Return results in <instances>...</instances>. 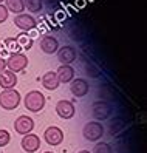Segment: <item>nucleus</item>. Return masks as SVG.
Returning <instances> with one entry per match:
<instances>
[{
	"label": "nucleus",
	"instance_id": "obj_1",
	"mask_svg": "<svg viewBox=\"0 0 147 153\" xmlns=\"http://www.w3.org/2000/svg\"><path fill=\"white\" fill-rule=\"evenodd\" d=\"M23 104H25V108L28 111L39 113L45 107V96H43V93L37 91V90H33V91L26 93V96L23 99Z\"/></svg>",
	"mask_w": 147,
	"mask_h": 153
},
{
	"label": "nucleus",
	"instance_id": "obj_2",
	"mask_svg": "<svg viewBox=\"0 0 147 153\" xmlns=\"http://www.w3.org/2000/svg\"><path fill=\"white\" fill-rule=\"evenodd\" d=\"M20 104V93L16 88H8L0 93V107L3 110H14Z\"/></svg>",
	"mask_w": 147,
	"mask_h": 153
},
{
	"label": "nucleus",
	"instance_id": "obj_3",
	"mask_svg": "<svg viewBox=\"0 0 147 153\" xmlns=\"http://www.w3.org/2000/svg\"><path fill=\"white\" fill-rule=\"evenodd\" d=\"M26 67H28V57L23 53H13L6 59V70L14 73V74L23 71Z\"/></svg>",
	"mask_w": 147,
	"mask_h": 153
},
{
	"label": "nucleus",
	"instance_id": "obj_4",
	"mask_svg": "<svg viewBox=\"0 0 147 153\" xmlns=\"http://www.w3.org/2000/svg\"><path fill=\"white\" fill-rule=\"evenodd\" d=\"M84 138L90 142H96L102 138L104 134V125L98 122V121H90L84 125V130H82Z\"/></svg>",
	"mask_w": 147,
	"mask_h": 153
},
{
	"label": "nucleus",
	"instance_id": "obj_5",
	"mask_svg": "<svg viewBox=\"0 0 147 153\" xmlns=\"http://www.w3.org/2000/svg\"><path fill=\"white\" fill-rule=\"evenodd\" d=\"M113 108L112 105L105 101H96L93 102L91 105V114H93V118L99 122V121H104V119H108V116L112 114Z\"/></svg>",
	"mask_w": 147,
	"mask_h": 153
},
{
	"label": "nucleus",
	"instance_id": "obj_6",
	"mask_svg": "<svg viewBox=\"0 0 147 153\" xmlns=\"http://www.w3.org/2000/svg\"><path fill=\"white\" fill-rule=\"evenodd\" d=\"M34 128V121L33 118H30V116H26V114H22L19 116L16 121H14V130L19 133V134H28L31 133Z\"/></svg>",
	"mask_w": 147,
	"mask_h": 153
},
{
	"label": "nucleus",
	"instance_id": "obj_7",
	"mask_svg": "<svg viewBox=\"0 0 147 153\" xmlns=\"http://www.w3.org/2000/svg\"><path fill=\"white\" fill-rule=\"evenodd\" d=\"M76 57H78V51L71 45H65V47L57 50V59L60 62V65H70L76 60Z\"/></svg>",
	"mask_w": 147,
	"mask_h": 153
},
{
	"label": "nucleus",
	"instance_id": "obj_8",
	"mask_svg": "<svg viewBox=\"0 0 147 153\" xmlns=\"http://www.w3.org/2000/svg\"><path fill=\"white\" fill-rule=\"evenodd\" d=\"M43 139L50 146H59L63 141V131L59 127H56V125H50L43 133Z\"/></svg>",
	"mask_w": 147,
	"mask_h": 153
},
{
	"label": "nucleus",
	"instance_id": "obj_9",
	"mask_svg": "<svg viewBox=\"0 0 147 153\" xmlns=\"http://www.w3.org/2000/svg\"><path fill=\"white\" fill-rule=\"evenodd\" d=\"M20 146L26 153H34V152H37L40 149V138L34 133H28L22 138Z\"/></svg>",
	"mask_w": 147,
	"mask_h": 153
},
{
	"label": "nucleus",
	"instance_id": "obj_10",
	"mask_svg": "<svg viewBox=\"0 0 147 153\" xmlns=\"http://www.w3.org/2000/svg\"><path fill=\"white\" fill-rule=\"evenodd\" d=\"M14 25L17 28L23 30V31H30V30H34L36 26H37V22H36V19L33 16L22 13V14H17L14 17Z\"/></svg>",
	"mask_w": 147,
	"mask_h": 153
},
{
	"label": "nucleus",
	"instance_id": "obj_11",
	"mask_svg": "<svg viewBox=\"0 0 147 153\" xmlns=\"http://www.w3.org/2000/svg\"><path fill=\"white\" fill-rule=\"evenodd\" d=\"M90 90V85L85 79L82 77H76L70 82V91L75 94L76 97H84Z\"/></svg>",
	"mask_w": 147,
	"mask_h": 153
},
{
	"label": "nucleus",
	"instance_id": "obj_12",
	"mask_svg": "<svg viewBox=\"0 0 147 153\" xmlns=\"http://www.w3.org/2000/svg\"><path fill=\"white\" fill-rule=\"evenodd\" d=\"M56 113L62 119H71L76 113V108H75V105H73L71 101H65L63 99V101H59L56 104Z\"/></svg>",
	"mask_w": 147,
	"mask_h": 153
},
{
	"label": "nucleus",
	"instance_id": "obj_13",
	"mask_svg": "<svg viewBox=\"0 0 147 153\" xmlns=\"http://www.w3.org/2000/svg\"><path fill=\"white\" fill-rule=\"evenodd\" d=\"M40 50L45 54H54V53H57V50H59L57 39L53 37V36H45L40 40Z\"/></svg>",
	"mask_w": 147,
	"mask_h": 153
},
{
	"label": "nucleus",
	"instance_id": "obj_14",
	"mask_svg": "<svg viewBox=\"0 0 147 153\" xmlns=\"http://www.w3.org/2000/svg\"><path fill=\"white\" fill-rule=\"evenodd\" d=\"M56 76H57L59 84L71 82V80L75 79V68H73L71 65H60L56 71Z\"/></svg>",
	"mask_w": 147,
	"mask_h": 153
},
{
	"label": "nucleus",
	"instance_id": "obj_15",
	"mask_svg": "<svg viewBox=\"0 0 147 153\" xmlns=\"http://www.w3.org/2000/svg\"><path fill=\"white\" fill-rule=\"evenodd\" d=\"M17 84V77L14 73H11V71H2L0 73V87H2L3 90H8V88H14Z\"/></svg>",
	"mask_w": 147,
	"mask_h": 153
},
{
	"label": "nucleus",
	"instance_id": "obj_16",
	"mask_svg": "<svg viewBox=\"0 0 147 153\" xmlns=\"http://www.w3.org/2000/svg\"><path fill=\"white\" fill-rule=\"evenodd\" d=\"M42 85H43V88L50 90V91L56 90L60 85L59 80H57V76H56V71H48V73H45L42 76Z\"/></svg>",
	"mask_w": 147,
	"mask_h": 153
},
{
	"label": "nucleus",
	"instance_id": "obj_17",
	"mask_svg": "<svg viewBox=\"0 0 147 153\" xmlns=\"http://www.w3.org/2000/svg\"><path fill=\"white\" fill-rule=\"evenodd\" d=\"M5 6L8 11H11L14 14H22L25 10V5H23V0H5Z\"/></svg>",
	"mask_w": 147,
	"mask_h": 153
},
{
	"label": "nucleus",
	"instance_id": "obj_18",
	"mask_svg": "<svg viewBox=\"0 0 147 153\" xmlns=\"http://www.w3.org/2000/svg\"><path fill=\"white\" fill-rule=\"evenodd\" d=\"M19 43H17L16 37H8L3 42V50L8 53V54H13V53H19Z\"/></svg>",
	"mask_w": 147,
	"mask_h": 153
},
{
	"label": "nucleus",
	"instance_id": "obj_19",
	"mask_svg": "<svg viewBox=\"0 0 147 153\" xmlns=\"http://www.w3.org/2000/svg\"><path fill=\"white\" fill-rule=\"evenodd\" d=\"M125 127V122L122 118H115L112 119V122H110V134L112 136H115V134H118L119 131H122Z\"/></svg>",
	"mask_w": 147,
	"mask_h": 153
},
{
	"label": "nucleus",
	"instance_id": "obj_20",
	"mask_svg": "<svg viewBox=\"0 0 147 153\" xmlns=\"http://www.w3.org/2000/svg\"><path fill=\"white\" fill-rule=\"evenodd\" d=\"M17 43H19V47H22L23 50H30L33 47V37H30L28 33H22L16 37Z\"/></svg>",
	"mask_w": 147,
	"mask_h": 153
},
{
	"label": "nucleus",
	"instance_id": "obj_21",
	"mask_svg": "<svg viewBox=\"0 0 147 153\" xmlns=\"http://www.w3.org/2000/svg\"><path fill=\"white\" fill-rule=\"evenodd\" d=\"M23 5L30 13H39L42 10V0H23Z\"/></svg>",
	"mask_w": 147,
	"mask_h": 153
},
{
	"label": "nucleus",
	"instance_id": "obj_22",
	"mask_svg": "<svg viewBox=\"0 0 147 153\" xmlns=\"http://www.w3.org/2000/svg\"><path fill=\"white\" fill-rule=\"evenodd\" d=\"M101 97H102V101H105V102H108L110 99H115V91H113V88L110 87V85L101 87Z\"/></svg>",
	"mask_w": 147,
	"mask_h": 153
},
{
	"label": "nucleus",
	"instance_id": "obj_23",
	"mask_svg": "<svg viewBox=\"0 0 147 153\" xmlns=\"http://www.w3.org/2000/svg\"><path fill=\"white\" fill-rule=\"evenodd\" d=\"M91 153H113V149L107 142H98V144H95Z\"/></svg>",
	"mask_w": 147,
	"mask_h": 153
},
{
	"label": "nucleus",
	"instance_id": "obj_24",
	"mask_svg": "<svg viewBox=\"0 0 147 153\" xmlns=\"http://www.w3.org/2000/svg\"><path fill=\"white\" fill-rule=\"evenodd\" d=\"M10 141H11V134H10V131L8 130H0V149H3V147H6L8 144H10Z\"/></svg>",
	"mask_w": 147,
	"mask_h": 153
},
{
	"label": "nucleus",
	"instance_id": "obj_25",
	"mask_svg": "<svg viewBox=\"0 0 147 153\" xmlns=\"http://www.w3.org/2000/svg\"><path fill=\"white\" fill-rule=\"evenodd\" d=\"M8 14H10V11L6 10V6L0 3V23H3L8 19Z\"/></svg>",
	"mask_w": 147,
	"mask_h": 153
},
{
	"label": "nucleus",
	"instance_id": "obj_26",
	"mask_svg": "<svg viewBox=\"0 0 147 153\" xmlns=\"http://www.w3.org/2000/svg\"><path fill=\"white\" fill-rule=\"evenodd\" d=\"M5 54H6V51H3L2 48H0V73L6 70V59L3 57Z\"/></svg>",
	"mask_w": 147,
	"mask_h": 153
},
{
	"label": "nucleus",
	"instance_id": "obj_27",
	"mask_svg": "<svg viewBox=\"0 0 147 153\" xmlns=\"http://www.w3.org/2000/svg\"><path fill=\"white\" fill-rule=\"evenodd\" d=\"M78 153H90L88 150H81V152H78Z\"/></svg>",
	"mask_w": 147,
	"mask_h": 153
},
{
	"label": "nucleus",
	"instance_id": "obj_28",
	"mask_svg": "<svg viewBox=\"0 0 147 153\" xmlns=\"http://www.w3.org/2000/svg\"><path fill=\"white\" fill-rule=\"evenodd\" d=\"M43 153H53V152H43Z\"/></svg>",
	"mask_w": 147,
	"mask_h": 153
},
{
	"label": "nucleus",
	"instance_id": "obj_29",
	"mask_svg": "<svg viewBox=\"0 0 147 153\" xmlns=\"http://www.w3.org/2000/svg\"><path fill=\"white\" fill-rule=\"evenodd\" d=\"M2 2H3V0H0V3H2Z\"/></svg>",
	"mask_w": 147,
	"mask_h": 153
}]
</instances>
